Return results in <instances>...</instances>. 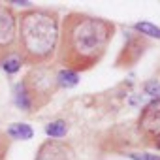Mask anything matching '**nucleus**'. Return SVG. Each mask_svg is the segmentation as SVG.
Returning <instances> with one entry per match:
<instances>
[{
    "mask_svg": "<svg viewBox=\"0 0 160 160\" xmlns=\"http://www.w3.org/2000/svg\"><path fill=\"white\" fill-rule=\"evenodd\" d=\"M57 66L43 64L32 66L27 70L23 79L15 85V104L25 113H38L45 106L51 104L55 94L58 92Z\"/></svg>",
    "mask_w": 160,
    "mask_h": 160,
    "instance_id": "obj_3",
    "label": "nucleus"
},
{
    "mask_svg": "<svg viewBox=\"0 0 160 160\" xmlns=\"http://www.w3.org/2000/svg\"><path fill=\"white\" fill-rule=\"evenodd\" d=\"M134 30L141 36H151V38H156L160 40V27L152 25V23H147V21H141V23H136L134 25Z\"/></svg>",
    "mask_w": 160,
    "mask_h": 160,
    "instance_id": "obj_13",
    "label": "nucleus"
},
{
    "mask_svg": "<svg viewBox=\"0 0 160 160\" xmlns=\"http://www.w3.org/2000/svg\"><path fill=\"white\" fill-rule=\"evenodd\" d=\"M45 134L49 136V139H62L68 134V122L64 119L51 121L49 124H45Z\"/></svg>",
    "mask_w": 160,
    "mask_h": 160,
    "instance_id": "obj_10",
    "label": "nucleus"
},
{
    "mask_svg": "<svg viewBox=\"0 0 160 160\" xmlns=\"http://www.w3.org/2000/svg\"><path fill=\"white\" fill-rule=\"evenodd\" d=\"M60 38V15L51 8L30 6L17 13V53L27 66L51 64Z\"/></svg>",
    "mask_w": 160,
    "mask_h": 160,
    "instance_id": "obj_2",
    "label": "nucleus"
},
{
    "mask_svg": "<svg viewBox=\"0 0 160 160\" xmlns=\"http://www.w3.org/2000/svg\"><path fill=\"white\" fill-rule=\"evenodd\" d=\"M0 66H2V70L8 73V75H15L21 68H23V60L19 57L17 51H13L12 55H8L4 60H0Z\"/></svg>",
    "mask_w": 160,
    "mask_h": 160,
    "instance_id": "obj_11",
    "label": "nucleus"
},
{
    "mask_svg": "<svg viewBox=\"0 0 160 160\" xmlns=\"http://www.w3.org/2000/svg\"><path fill=\"white\" fill-rule=\"evenodd\" d=\"M117 25L106 17L70 12L60 19V38L57 49V64L75 73L89 72L102 62L113 38Z\"/></svg>",
    "mask_w": 160,
    "mask_h": 160,
    "instance_id": "obj_1",
    "label": "nucleus"
},
{
    "mask_svg": "<svg viewBox=\"0 0 160 160\" xmlns=\"http://www.w3.org/2000/svg\"><path fill=\"white\" fill-rule=\"evenodd\" d=\"M17 51V12L12 4H0V60Z\"/></svg>",
    "mask_w": 160,
    "mask_h": 160,
    "instance_id": "obj_5",
    "label": "nucleus"
},
{
    "mask_svg": "<svg viewBox=\"0 0 160 160\" xmlns=\"http://www.w3.org/2000/svg\"><path fill=\"white\" fill-rule=\"evenodd\" d=\"M136 132L143 147L160 151V104L147 102L136 121Z\"/></svg>",
    "mask_w": 160,
    "mask_h": 160,
    "instance_id": "obj_4",
    "label": "nucleus"
},
{
    "mask_svg": "<svg viewBox=\"0 0 160 160\" xmlns=\"http://www.w3.org/2000/svg\"><path fill=\"white\" fill-rule=\"evenodd\" d=\"M57 79H58V89H72L79 83V75L72 70H58L57 73Z\"/></svg>",
    "mask_w": 160,
    "mask_h": 160,
    "instance_id": "obj_12",
    "label": "nucleus"
},
{
    "mask_svg": "<svg viewBox=\"0 0 160 160\" xmlns=\"http://www.w3.org/2000/svg\"><path fill=\"white\" fill-rule=\"evenodd\" d=\"M12 147V139L8 138L6 132L0 130V160H8V152Z\"/></svg>",
    "mask_w": 160,
    "mask_h": 160,
    "instance_id": "obj_14",
    "label": "nucleus"
},
{
    "mask_svg": "<svg viewBox=\"0 0 160 160\" xmlns=\"http://www.w3.org/2000/svg\"><path fill=\"white\" fill-rule=\"evenodd\" d=\"M34 160H79V156L70 141L47 138L38 145Z\"/></svg>",
    "mask_w": 160,
    "mask_h": 160,
    "instance_id": "obj_7",
    "label": "nucleus"
},
{
    "mask_svg": "<svg viewBox=\"0 0 160 160\" xmlns=\"http://www.w3.org/2000/svg\"><path fill=\"white\" fill-rule=\"evenodd\" d=\"M149 47H151V42L145 38V36H141V34H130L128 38H126V42H124V45H122V49L119 51V55H117V60H115V68H132L134 64H138L139 62V58L149 51Z\"/></svg>",
    "mask_w": 160,
    "mask_h": 160,
    "instance_id": "obj_6",
    "label": "nucleus"
},
{
    "mask_svg": "<svg viewBox=\"0 0 160 160\" xmlns=\"http://www.w3.org/2000/svg\"><path fill=\"white\" fill-rule=\"evenodd\" d=\"M143 92L151 98V102L160 104V68L154 73V77L147 79V81L143 83Z\"/></svg>",
    "mask_w": 160,
    "mask_h": 160,
    "instance_id": "obj_9",
    "label": "nucleus"
},
{
    "mask_svg": "<svg viewBox=\"0 0 160 160\" xmlns=\"http://www.w3.org/2000/svg\"><path fill=\"white\" fill-rule=\"evenodd\" d=\"M6 134H8L10 139H30L34 136V130L27 122H13V124L8 126Z\"/></svg>",
    "mask_w": 160,
    "mask_h": 160,
    "instance_id": "obj_8",
    "label": "nucleus"
},
{
    "mask_svg": "<svg viewBox=\"0 0 160 160\" xmlns=\"http://www.w3.org/2000/svg\"><path fill=\"white\" fill-rule=\"evenodd\" d=\"M130 160H160V154L154 152H145V151H136V152H126Z\"/></svg>",
    "mask_w": 160,
    "mask_h": 160,
    "instance_id": "obj_15",
    "label": "nucleus"
}]
</instances>
